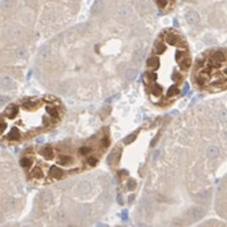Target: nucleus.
<instances>
[{"label":"nucleus","mask_w":227,"mask_h":227,"mask_svg":"<svg viewBox=\"0 0 227 227\" xmlns=\"http://www.w3.org/2000/svg\"><path fill=\"white\" fill-rule=\"evenodd\" d=\"M16 174L10 158L0 151V222L10 216L17 200Z\"/></svg>","instance_id":"39448f33"},{"label":"nucleus","mask_w":227,"mask_h":227,"mask_svg":"<svg viewBox=\"0 0 227 227\" xmlns=\"http://www.w3.org/2000/svg\"><path fill=\"white\" fill-rule=\"evenodd\" d=\"M152 1L154 3L156 8H157L161 13L166 14V13H170L174 10V8L176 7L179 0H152Z\"/></svg>","instance_id":"423d86ee"},{"label":"nucleus","mask_w":227,"mask_h":227,"mask_svg":"<svg viewBox=\"0 0 227 227\" xmlns=\"http://www.w3.org/2000/svg\"><path fill=\"white\" fill-rule=\"evenodd\" d=\"M193 55L186 37L175 28H166L154 40L143 73V87L149 102L168 108L182 96Z\"/></svg>","instance_id":"f03ea898"},{"label":"nucleus","mask_w":227,"mask_h":227,"mask_svg":"<svg viewBox=\"0 0 227 227\" xmlns=\"http://www.w3.org/2000/svg\"><path fill=\"white\" fill-rule=\"evenodd\" d=\"M110 144V129L103 128L86 138L31 145L22 152L19 166L30 184L47 186L94 168Z\"/></svg>","instance_id":"f257e3e1"},{"label":"nucleus","mask_w":227,"mask_h":227,"mask_svg":"<svg viewBox=\"0 0 227 227\" xmlns=\"http://www.w3.org/2000/svg\"><path fill=\"white\" fill-rule=\"evenodd\" d=\"M65 114L63 101L51 94L23 97L8 103L0 111V144L21 145L50 133Z\"/></svg>","instance_id":"7ed1b4c3"},{"label":"nucleus","mask_w":227,"mask_h":227,"mask_svg":"<svg viewBox=\"0 0 227 227\" xmlns=\"http://www.w3.org/2000/svg\"><path fill=\"white\" fill-rule=\"evenodd\" d=\"M227 53L225 47L204 50L193 60L190 74L198 91L207 93L223 92L227 88Z\"/></svg>","instance_id":"20e7f679"}]
</instances>
